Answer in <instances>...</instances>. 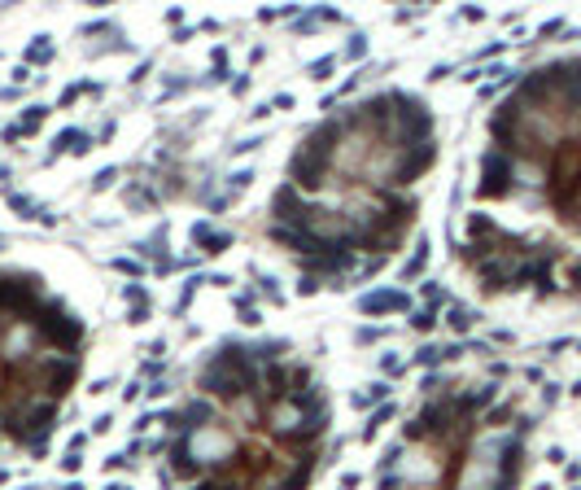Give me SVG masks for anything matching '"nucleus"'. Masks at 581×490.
<instances>
[{"label": "nucleus", "mask_w": 581, "mask_h": 490, "mask_svg": "<svg viewBox=\"0 0 581 490\" xmlns=\"http://www.w3.org/2000/svg\"><path fill=\"white\" fill-rule=\"evenodd\" d=\"M27 324L36 329L44 350H57V355H79L83 350V324H79V315L70 311V306L57 302V298H44Z\"/></svg>", "instance_id": "1"}, {"label": "nucleus", "mask_w": 581, "mask_h": 490, "mask_svg": "<svg viewBox=\"0 0 581 490\" xmlns=\"http://www.w3.org/2000/svg\"><path fill=\"white\" fill-rule=\"evenodd\" d=\"M179 443L188 447V455L197 460L202 473H232V468H236L241 443H236V433H232L223 420L206 424V429H193L188 438H179Z\"/></svg>", "instance_id": "2"}, {"label": "nucleus", "mask_w": 581, "mask_h": 490, "mask_svg": "<svg viewBox=\"0 0 581 490\" xmlns=\"http://www.w3.org/2000/svg\"><path fill=\"white\" fill-rule=\"evenodd\" d=\"M27 377L40 385V389H36L40 399H53V403H57L66 389L75 385V377H79V355H57V350L36 355V359L27 364Z\"/></svg>", "instance_id": "3"}, {"label": "nucleus", "mask_w": 581, "mask_h": 490, "mask_svg": "<svg viewBox=\"0 0 581 490\" xmlns=\"http://www.w3.org/2000/svg\"><path fill=\"white\" fill-rule=\"evenodd\" d=\"M398 477H402L407 490H433V482L442 477V451L428 447V443H402L398 451Z\"/></svg>", "instance_id": "4"}, {"label": "nucleus", "mask_w": 581, "mask_h": 490, "mask_svg": "<svg viewBox=\"0 0 581 490\" xmlns=\"http://www.w3.org/2000/svg\"><path fill=\"white\" fill-rule=\"evenodd\" d=\"M516 193V158L503 149H485L481 154V179H476V198L485 202H503Z\"/></svg>", "instance_id": "5"}, {"label": "nucleus", "mask_w": 581, "mask_h": 490, "mask_svg": "<svg viewBox=\"0 0 581 490\" xmlns=\"http://www.w3.org/2000/svg\"><path fill=\"white\" fill-rule=\"evenodd\" d=\"M315 198H306L302 188L293 184V179H285V184L276 188V198H271V223L280 228H297V232H310V215H315Z\"/></svg>", "instance_id": "6"}, {"label": "nucleus", "mask_w": 581, "mask_h": 490, "mask_svg": "<svg viewBox=\"0 0 581 490\" xmlns=\"http://www.w3.org/2000/svg\"><path fill=\"white\" fill-rule=\"evenodd\" d=\"M437 162V140H424V144H402L398 149V162H393V179H389V188L393 193H402L411 188L415 179H420L428 167Z\"/></svg>", "instance_id": "7"}, {"label": "nucleus", "mask_w": 581, "mask_h": 490, "mask_svg": "<svg viewBox=\"0 0 581 490\" xmlns=\"http://www.w3.org/2000/svg\"><path fill=\"white\" fill-rule=\"evenodd\" d=\"M411 298L402 289H372V293H363L359 298V311L363 315H393V311H407Z\"/></svg>", "instance_id": "8"}, {"label": "nucleus", "mask_w": 581, "mask_h": 490, "mask_svg": "<svg viewBox=\"0 0 581 490\" xmlns=\"http://www.w3.org/2000/svg\"><path fill=\"white\" fill-rule=\"evenodd\" d=\"M193 245L202 254H223L227 245H232V232H219V228H210L206 219H197L193 223Z\"/></svg>", "instance_id": "9"}, {"label": "nucleus", "mask_w": 581, "mask_h": 490, "mask_svg": "<svg viewBox=\"0 0 581 490\" xmlns=\"http://www.w3.org/2000/svg\"><path fill=\"white\" fill-rule=\"evenodd\" d=\"M88 149H92V136L83 132V127H66V132H57L53 154H48V158H57V154H88Z\"/></svg>", "instance_id": "10"}, {"label": "nucleus", "mask_w": 581, "mask_h": 490, "mask_svg": "<svg viewBox=\"0 0 581 490\" xmlns=\"http://www.w3.org/2000/svg\"><path fill=\"white\" fill-rule=\"evenodd\" d=\"M232 416H236L241 424H262V420H267V412H262V394H241L236 403H232Z\"/></svg>", "instance_id": "11"}, {"label": "nucleus", "mask_w": 581, "mask_h": 490, "mask_svg": "<svg viewBox=\"0 0 581 490\" xmlns=\"http://www.w3.org/2000/svg\"><path fill=\"white\" fill-rule=\"evenodd\" d=\"M350 403L359 407V412H376L380 403H389V381H372V385H363Z\"/></svg>", "instance_id": "12"}, {"label": "nucleus", "mask_w": 581, "mask_h": 490, "mask_svg": "<svg viewBox=\"0 0 581 490\" xmlns=\"http://www.w3.org/2000/svg\"><path fill=\"white\" fill-rule=\"evenodd\" d=\"M476 324V311L472 306H459V302H451L446 306V329H455V333H468Z\"/></svg>", "instance_id": "13"}, {"label": "nucleus", "mask_w": 581, "mask_h": 490, "mask_svg": "<svg viewBox=\"0 0 581 490\" xmlns=\"http://www.w3.org/2000/svg\"><path fill=\"white\" fill-rule=\"evenodd\" d=\"M428 267V241H415V254L402 263V281H415V276H424Z\"/></svg>", "instance_id": "14"}, {"label": "nucleus", "mask_w": 581, "mask_h": 490, "mask_svg": "<svg viewBox=\"0 0 581 490\" xmlns=\"http://www.w3.org/2000/svg\"><path fill=\"white\" fill-rule=\"evenodd\" d=\"M393 416H398V407H393V403H380V407H376V412L368 416V424H363V438H368V443H372V438L380 433V424H389Z\"/></svg>", "instance_id": "15"}, {"label": "nucleus", "mask_w": 581, "mask_h": 490, "mask_svg": "<svg viewBox=\"0 0 581 490\" xmlns=\"http://www.w3.org/2000/svg\"><path fill=\"white\" fill-rule=\"evenodd\" d=\"M48 61H53V44H48V36H36V44H27V70L48 66Z\"/></svg>", "instance_id": "16"}, {"label": "nucleus", "mask_w": 581, "mask_h": 490, "mask_svg": "<svg viewBox=\"0 0 581 490\" xmlns=\"http://www.w3.org/2000/svg\"><path fill=\"white\" fill-rule=\"evenodd\" d=\"M420 293H424V311H437V306H451V289H442L437 281H424V285H420Z\"/></svg>", "instance_id": "17"}, {"label": "nucleus", "mask_w": 581, "mask_h": 490, "mask_svg": "<svg viewBox=\"0 0 581 490\" xmlns=\"http://www.w3.org/2000/svg\"><path fill=\"white\" fill-rule=\"evenodd\" d=\"M48 119V105H27L22 110V119H18V127H22V136H31V132H40V123Z\"/></svg>", "instance_id": "18"}, {"label": "nucleus", "mask_w": 581, "mask_h": 490, "mask_svg": "<svg viewBox=\"0 0 581 490\" xmlns=\"http://www.w3.org/2000/svg\"><path fill=\"white\" fill-rule=\"evenodd\" d=\"M206 281H202V276H193V281H184V289H179V298H175V315H184L188 311V302L197 298V289H202Z\"/></svg>", "instance_id": "19"}, {"label": "nucleus", "mask_w": 581, "mask_h": 490, "mask_svg": "<svg viewBox=\"0 0 581 490\" xmlns=\"http://www.w3.org/2000/svg\"><path fill=\"white\" fill-rule=\"evenodd\" d=\"M9 206H13V210H22V219H40V210H44L40 202H31L27 193H9Z\"/></svg>", "instance_id": "20"}, {"label": "nucleus", "mask_w": 581, "mask_h": 490, "mask_svg": "<svg viewBox=\"0 0 581 490\" xmlns=\"http://www.w3.org/2000/svg\"><path fill=\"white\" fill-rule=\"evenodd\" d=\"M411 329L415 333H433L437 329V311H424V306H420V311H411Z\"/></svg>", "instance_id": "21"}, {"label": "nucleus", "mask_w": 581, "mask_h": 490, "mask_svg": "<svg viewBox=\"0 0 581 490\" xmlns=\"http://www.w3.org/2000/svg\"><path fill=\"white\" fill-rule=\"evenodd\" d=\"M114 272H119V276H131V281H136V276H144L149 267L140 263V258H114V263H110Z\"/></svg>", "instance_id": "22"}, {"label": "nucleus", "mask_w": 581, "mask_h": 490, "mask_svg": "<svg viewBox=\"0 0 581 490\" xmlns=\"http://www.w3.org/2000/svg\"><path fill=\"white\" fill-rule=\"evenodd\" d=\"M162 372H166V359H162V355H153L149 364H140L136 377H140V381H162Z\"/></svg>", "instance_id": "23"}, {"label": "nucleus", "mask_w": 581, "mask_h": 490, "mask_svg": "<svg viewBox=\"0 0 581 490\" xmlns=\"http://www.w3.org/2000/svg\"><path fill=\"white\" fill-rule=\"evenodd\" d=\"M249 184H254V171H249V167L232 171V175H227V198H232V193H241V188H249Z\"/></svg>", "instance_id": "24"}, {"label": "nucleus", "mask_w": 581, "mask_h": 490, "mask_svg": "<svg viewBox=\"0 0 581 490\" xmlns=\"http://www.w3.org/2000/svg\"><path fill=\"white\" fill-rule=\"evenodd\" d=\"M380 381H385V377H398V372H402L407 368V359H398V355H380Z\"/></svg>", "instance_id": "25"}, {"label": "nucleus", "mask_w": 581, "mask_h": 490, "mask_svg": "<svg viewBox=\"0 0 581 490\" xmlns=\"http://www.w3.org/2000/svg\"><path fill=\"white\" fill-rule=\"evenodd\" d=\"M345 61H359V57H368V36H350V44H345Z\"/></svg>", "instance_id": "26"}, {"label": "nucleus", "mask_w": 581, "mask_h": 490, "mask_svg": "<svg viewBox=\"0 0 581 490\" xmlns=\"http://www.w3.org/2000/svg\"><path fill=\"white\" fill-rule=\"evenodd\" d=\"M415 364H420V368H437L442 364V350L437 346H420V350H415Z\"/></svg>", "instance_id": "27"}, {"label": "nucleus", "mask_w": 581, "mask_h": 490, "mask_svg": "<svg viewBox=\"0 0 581 490\" xmlns=\"http://www.w3.org/2000/svg\"><path fill=\"white\" fill-rule=\"evenodd\" d=\"M337 61H341V57H319V61H310V79H328L332 70H337Z\"/></svg>", "instance_id": "28"}, {"label": "nucleus", "mask_w": 581, "mask_h": 490, "mask_svg": "<svg viewBox=\"0 0 581 490\" xmlns=\"http://www.w3.org/2000/svg\"><path fill=\"white\" fill-rule=\"evenodd\" d=\"M114 179H119V167H105V171H96V175H92V188L101 193V188H110V184H114Z\"/></svg>", "instance_id": "29"}, {"label": "nucleus", "mask_w": 581, "mask_h": 490, "mask_svg": "<svg viewBox=\"0 0 581 490\" xmlns=\"http://www.w3.org/2000/svg\"><path fill=\"white\" fill-rule=\"evenodd\" d=\"M232 302H236V311H249V306L258 302V289H249V285H245V289H241V293H236V298H232Z\"/></svg>", "instance_id": "30"}, {"label": "nucleus", "mask_w": 581, "mask_h": 490, "mask_svg": "<svg viewBox=\"0 0 581 490\" xmlns=\"http://www.w3.org/2000/svg\"><path fill=\"white\" fill-rule=\"evenodd\" d=\"M258 144H262V136H245V140H236V144H232V154H236V158H241V154H254Z\"/></svg>", "instance_id": "31"}, {"label": "nucleus", "mask_w": 581, "mask_h": 490, "mask_svg": "<svg viewBox=\"0 0 581 490\" xmlns=\"http://www.w3.org/2000/svg\"><path fill=\"white\" fill-rule=\"evenodd\" d=\"M140 394H144V381H140V377H131V381H127V389H123V403H136Z\"/></svg>", "instance_id": "32"}, {"label": "nucleus", "mask_w": 581, "mask_h": 490, "mask_svg": "<svg viewBox=\"0 0 581 490\" xmlns=\"http://www.w3.org/2000/svg\"><path fill=\"white\" fill-rule=\"evenodd\" d=\"M166 394H171V381H166V377H162V381H153V385L144 389V399H166Z\"/></svg>", "instance_id": "33"}, {"label": "nucleus", "mask_w": 581, "mask_h": 490, "mask_svg": "<svg viewBox=\"0 0 581 490\" xmlns=\"http://www.w3.org/2000/svg\"><path fill=\"white\" fill-rule=\"evenodd\" d=\"M324 285L315 281V276H302V281H297V293H302V298H310V293H319Z\"/></svg>", "instance_id": "34"}, {"label": "nucleus", "mask_w": 581, "mask_h": 490, "mask_svg": "<svg viewBox=\"0 0 581 490\" xmlns=\"http://www.w3.org/2000/svg\"><path fill=\"white\" fill-rule=\"evenodd\" d=\"M193 88V79H166V96H179V92H188Z\"/></svg>", "instance_id": "35"}, {"label": "nucleus", "mask_w": 581, "mask_h": 490, "mask_svg": "<svg viewBox=\"0 0 581 490\" xmlns=\"http://www.w3.org/2000/svg\"><path fill=\"white\" fill-rule=\"evenodd\" d=\"M241 315V324H249V329H258L262 324V315H258V306H249V311H236Z\"/></svg>", "instance_id": "36"}, {"label": "nucleus", "mask_w": 581, "mask_h": 490, "mask_svg": "<svg viewBox=\"0 0 581 490\" xmlns=\"http://www.w3.org/2000/svg\"><path fill=\"white\" fill-rule=\"evenodd\" d=\"M83 96V84H70V88H61V105H70V101H79Z\"/></svg>", "instance_id": "37"}, {"label": "nucleus", "mask_w": 581, "mask_h": 490, "mask_svg": "<svg viewBox=\"0 0 581 490\" xmlns=\"http://www.w3.org/2000/svg\"><path fill=\"white\" fill-rule=\"evenodd\" d=\"M380 337H385V329H359V341H363V346H372V341H380Z\"/></svg>", "instance_id": "38"}, {"label": "nucleus", "mask_w": 581, "mask_h": 490, "mask_svg": "<svg viewBox=\"0 0 581 490\" xmlns=\"http://www.w3.org/2000/svg\"><path fill=\"white\" fill-rule=\"evenodd\" d=\"M262 298H276L280 302V285L271 281V276H262Z\"/></svg>", "instance_id": "39"}, {"label": "nucleus", "mask_w": 581, "mask_h": 490, "mask_svg": "<svg viewBox=\"0 0 581 490\" xmlns=\"http://www.w3.org/2000/svg\"><path fill=\"white\" fill-rule=\"evenodd\" d=\"M61 468H66V473H79L83 460H79V455H61Z\"/></svg>", "instance_id": "40"}, {"label": "nucleus", "mask_w": 581, "mask_h": 490, "mask_svg": "<svg viewBox=\"0 0 581 490\" xmlns=\"http://www.w3.org/2000/svg\"><path fill=\"white\" fill-rule=\"evenodd\" d=\"M293 105V96L289 92H280V96H271V110H289Z\"/></svg>", "instance_id": "41"}, {"label": "nucleus", "mask_w": 581, "mask_h": 490, "mask_svg": "<svg viewBox=\"0 0 581 490\" xmlns=\"http://www.w3.org/2000/svg\"><path fill=\"white\" fill-rule=\"evenodd\" d=\"M110 424H114V416H96V420H92V433H105Z\"/></svg>", "instance_id": "42"}, {"label": "nucleus", "mask_w": 581, "mask_h": 490, "mask_svg": "<svg viewBox=\"0 0 581 490\" xmlns=\"http://www.w3.org/2000/svg\"><path fill=\"white\" fill-rule=\"evenodd\" d=\"M359 486V473H341V490H354Z\"/></svg>", "instance_id": "43"}, {"label": "nucleus", "mask_w": 581, "mask_h": 490, "mask_svg": "<svg viewBox=\"0 0 581 490\" xmlns=\"http://www.w3.org/2000/svg\"><path fill=\"white\" fill-rule=\"evenodd\" d=\"M232 92H236V96H241V92H249V75H241V79H232Z\"/></svg>", "instance_id": "44"}, {"label": "nucleus", "mask_w": 581, "mask_h": 490, "mask_svg": "<svg viewBox=\"0 0 581 490\" xmlns=\"http://www.w3.org/2000/svg\"><path fill=\"white\" fill-rule=\"evenodd\" d=\"M105 490H131V486H123V482H114V486H105Z\"/></svg>", "instance_id": "45"}, {"label": "nucleus", "mask_w": 581, "mask_h": 490, "mask_svg": "<svg viewBox=\"0 0 581 490\" xmlns=\"http://www.w3.org/2000/svg\"><path fill=\"white\" fill-rule=\"evenodd\" d=\"M66 490H83V486H79V482H70V486H66Z\"/></svg>", "instance_id": "46"}]
</instances>
